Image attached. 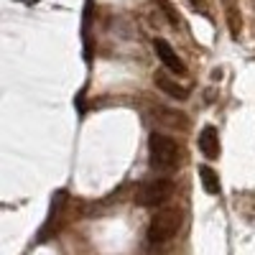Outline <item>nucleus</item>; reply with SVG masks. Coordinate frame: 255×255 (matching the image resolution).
<instances>
[{
    "instance_id": "obj_1",
    "label": "nucleus",
    "mask_w": 255,
    "mask_h": 255,
    "mask_svg": "<svg viewBox=\"0 0 255 255\" xmlns=\"http://www.w3.org/2000/svg\"><path fill=\"white\" fill-rule=\"evenodd\" d=\"M148 163L158 174H171L181 163V148L179 143L166 133H151L148 138Z\"/></svg>"
},
{
    "instance_id": "obj_2",
    "label": "nucleus",
    "mask_w": 255,
    "mask_h": 255,
    "mask_svg": "<svg viewBox=\"0 0 255 255\" xmlns=\"http://www.w3.org/2000/svg\"><path fill=\"white\" fill-rule=\"evenodd\" d=\"M181 222H184V212L179 207L156 212L151 225H148V232H145L148 243H151V245H163L168 240H174L176 232L181 230Z\"/></svg>"
},
{
    "instance_id": "obj_3",
    "label": "nucleus",
    "mask_w": 255,
    "mask_h": 255,
    "mask_svg": "<svg viewBox=\"0 0 255 255\" xmlns=\"http://www.w3.org/2000/svg\"><path fill=\"white\" fill-rule=\"evenodd\" d=\"M174 194V181L171 179H151L135 189V204L138 207H161L171 199Z\"/></svg>"
},
{
    "instance_id": "obj_4",
    "label": "nucleus",
    "mask_w": 255,
    "mask_h": 255,
    "mask_svg": "<svg viewBox=\"0 0 255 255\" xmlns=\"http://www.w3.org/2000/svg\"><path fill=\"white\" fill-rule=\"evenodd\" d=\"M153 49H156V56H158L161 64H163V69H168V72L176 74V77H181V74L186 72L184 61L179 59V54L174 51V46L168 44L166 38H156V41H153Z\"/></svg>"
},
{
    "instance_id": "obj_5",
    "label": "nucleus",
    "mask_w": 255,
    "mask_h": 255,
    "mask_svg": "<svg viewBox=\"0 0 255 255\" xmlns=\"http://www.w3.org/2000/svg\"><path fill=\"white\" fill-rule=\"evenodd\" d=\"M199 151L209 161L220 158V133H217L215 125H204L199 130Z\"/></svg>"
},
{
    "instance_id": "obj_6",
    "label": "nucleus",
    "mask_w": 255,
    "mask_h": 255,
    "mask_svg": "<svg viewBox=\"0 0 255 255\" xmlns=\"http://www.w3.org/2000/svg\"><path fill=\"white\" fill-rule=\"evenodd\" d=\"M64 202H67V191H56L54 194V199H51V207H49V217H46V225L41 227V232H38V243L41 240H46V238H51V232H54V227H56V220H59V209L64 207Z\"/></svg>"
},
{
    "instance_id": "obj_7",
    "label": "nucleus",
    "mask_w": 255,
    "mask_h": 255,
    "mask_svg": "<svg viewBox=\"0 0 255 255\" xmlns=\"http://www.w3.org/2000/svg\"><path fill=\"white\" fill-rule=\"evenodd\" d=\"M199 181H202V186H204V191L207 194H212V197H217L220 191H222V184H220V174L215 171V168H209V166H199Z\"/></svg>"
},
{
    "instance_id": "obj_8",
    "label": "nucleus",
    "mask_w": 255,
    "mask_h": 255,
    "mask_svg": "<svg viewBox=\"0 0 255 255\" xmlns=\"http://www.w3.org/2000/svg\"><path fill=\"white\" fill-rule=\"evenodd\" d=\"M153 82H156L158 90H163L168 97H174V100H186V95H189V92L181 87V84H176L171 77H166V74H156Z\"/></svg>"
},
{
    "instance_id": "obj_9",
    "label": "nucleus",
    "mask_w": 255,
    "mask_h": 255,
    "mask_svg": "<svg viewBox=\"0 0 255 255\" xmlns=\"http://www.w3.org/2000/svg\"><path fill=\"white\" fill-rule=\"evenodd\" d=\"M189 3L194 5V8H202V0H189Z\"/></svg>"
}]
</instances>
